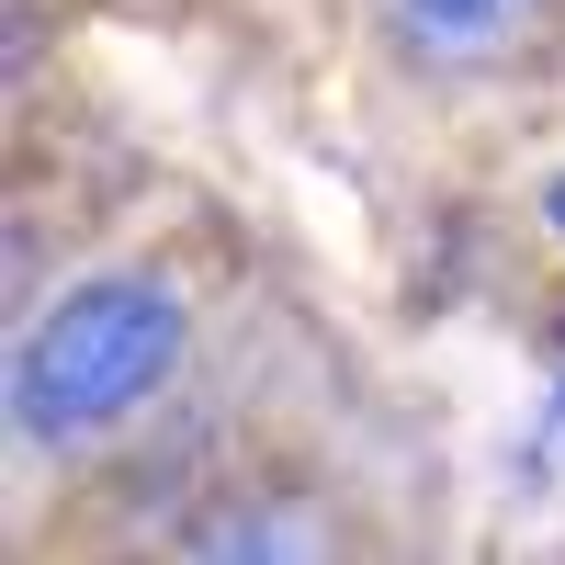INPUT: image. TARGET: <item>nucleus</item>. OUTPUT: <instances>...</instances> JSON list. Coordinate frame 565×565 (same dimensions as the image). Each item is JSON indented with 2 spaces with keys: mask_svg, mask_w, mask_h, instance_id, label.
Returning <instances> with one entry per match:
<instances>
[{
  "mask_svg": "<svg viewBox=\"0 0 565 565\" xmlns=\"http://www.w3.org/2000/svg\"><path fill=\"white\" fill-rule=\"evenodd\" d=\"M170 373H181V295L159 271L68 282V295L34 317L23 362H12V430L34 452H79V441L125 430Z\"/></svg>",
  "mask_w": 565,
  "mask_h": 565,
  "instance_id": "nucleus-1",
  "label": "nucleus"
},
{
  "mask_svg": "<svg viewBox=\"0 0 565 565\" xmlns=\"http://www.w3.org/2000/svg\"><path fill=\"white\" fill-rule=\"evenodd\" d=\"M543 204H554V238H565V181H554V193H543Z\"/></svg>",
  "mask_w": 565,
  "mask_h": 565,
  "instance_id": "nucleus-4",
  "label": "nucleus"
},
{
  "mask_svg": "<svg viewBox=\"0 0 565 565\" xmlns=\"http://www.w3.org/2000/svg\"><path fill=\"white\" fill-rule=\"evenodd\" d=\"M543 12V0H385V23L407 57H430V68H487L521 45V23Z\"/></svg>",
  "mask_w": 565,
  "mask_h": 565,
  "instance_id": "nucleus-2",
  "label": "nucleus"
},
{
  "mask_svg": "<svg viewBox=\"0 0 565 565\" xmlns=\"http://www.w3.org/2000/svg\"><path fill=\"white\" fill-rule=\"evenodd\" d=\"M204 554H317V532L306 521H215Z\"/></svg>",
  "mask_w": 565,
  "mask_h": 565,
  "instance_id": "nucleus-3",
  "label": "nucleus"
}]
</instances>
